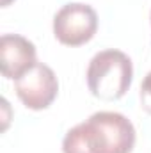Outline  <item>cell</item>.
Segmentation results:
<instances>
[{
    "label": "cell",
    "mask_w": 151,
    "mask_h": 153,
    "mask_svg": "<svg viewBox=\"0 0 151 153\" xmlns=\"http://www.w3.org/2000/svg\"><path fill=\"white\" fill-rule=\"evenodd\" d=\"M11 2H14V0H0V4H2V7H7Z\"/></svg>",
    "instance_id": "7"
},
{
    "label": "cell",
    "mask_w": 151,
    "mask_h": 153,
    "mask_svg": "<svg viewBox=\"0 0 151 153\" xmlns=\"http://www.w3.org/2000/svg\"><path fill=\"white\" fill-rule=\"evenodd\" d=\"M84 126L93 153H132L135 146V126L121 112H94Z\"/></svg>",
    "instance_id": "2"
},
{
    "label": "cell",
    "mask_w": 151,
    "mask_h": 153,
    "mask_svg": "<svg viewBox=\"0 0 151 153\" xmlns=\"http://www.w3.org/2000/svg\"><path fill=\"white\" fill-rule=\"evenodd\" d=\"M36 62V46L32 41L20 34H4L0 38V70L4 78L16 80Z\"/></svg>",
    "instance_id": "5"
},
{
    "label": "cell",
    "mask_w": 151,
    "mask_h": 153,
    "mask_svg": "<svg viewBox=\"0 0 151 153\" xmlns=\"http://www.w3.org/2000/svg\"><path fill=\"white\" fill-rule=\"evenodd\" d=\"M14 91L27 109L43 111L48 109L57 98L59 80L50 66L36 62L29 71L14 80Z\"/></svg>",
    "instance_id": "4"
},
{
    "label": "cell",
    "mask_w": 151,
    "mask_h": 153,
    "mask_svg": "<svg viewBox=\"0 0 151 153\" xmlns=\"http://www.w3.org/2000/svg\"><path fill=\"white\" fill-rule=\"evenodd\" d=\"M150 20H151V16H150Z\"/></svg>",
    "instance_id": "8"
},
{
    "label": "cell",
    "mask_w": 151,
    "mask_h": 153,
    "mask_svg": "<svg viewBox=\"0 0 151 153\" xmlns=\"http://www.w3.org/2000/svg\"><path fill=\"white\" fill-rule=\"evenodd\" d=\"M98 30L96 11L82 2L62 5L53 16V36L66 46H80L94 38Z\"/></svg>",
    "instance_id": "3"
},
{
    "label": "cell",
    "mask_w": 151,
    "mask_h": 153,
    "mask_svg": "<svg viewBox=\"0 0 151 153\" xmlns=\"http://www.w3.org/2000/svg\"><path fill=\"white\" fill-rule=\"evenodd\" d=\"M141 107L151 114V71L148 75L144 76V80H142V84H141Z\"/></svg>",
    "instance_id": "6"
},
{
    "label": "cell",
    "mask_w": 151,
    "mask_h": 153,
    "mask_svg": "<svg viewBox=\"0 0 151 153\" xmlns=\"http://www.w3.org/2000/svg\"><path fill=\"white\" fill-rule=\"evenodd\" d=\"M87 87L93 96L114 102L126 94L133 80L132 59L121 50H103L98 52L87 66Z\"/></svg>",
    "instance_id": "1"
}]
</instances>
